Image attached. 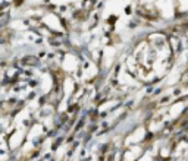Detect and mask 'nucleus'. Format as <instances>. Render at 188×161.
<instances>
[{
    "label": "nucleus",
    "instance_id": "obj_1",
    "mask_svg": "<svg viewBox=\"0 0 188 161\" xmlns=\"http://www.w3.org/2000/svg\"><path fill=\"white\" fill-rule=\"evenodd\" d=\"M22 62H24V63H25V65H37V59H36V57H33V56H30V57H25V59H24V60H22Z\"/></svg>",
    "mask_w": 188,
    "mask_h": 161
}]
</instances>
